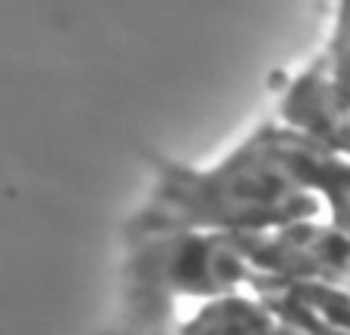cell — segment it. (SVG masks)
<instances>
[{
  "mask_svg": "<svg viewBox=\"0 0 350 335\" xmlns=\"http://www.w3.org/2000/svg\"><path fill=\"white\" fill-rule=\"evenodd\" d=\"M185 335H267L243 308H212Z\"/></svg>",
  "mask_w": 350,
  "mask_h": 335,
  "instance_id": "cell-1",
  "label": "cell"
}]
</instances>
